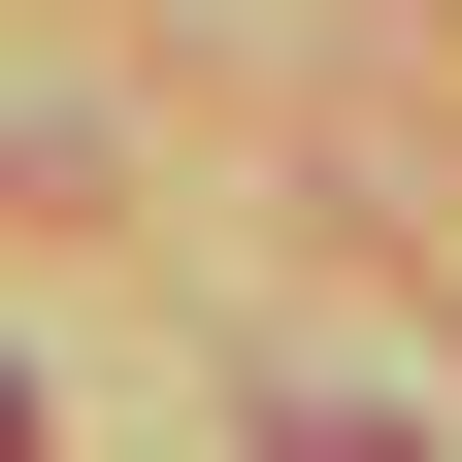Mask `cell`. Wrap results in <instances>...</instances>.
I'll return each instance as SVG.
<instances>
[{"label": "cell", "instance_id": "cell-1", "mask_svg": "<svg viewBox=\"0 0 462 462\" xmlns=\"http://www.w3.org/2000/svg\"><path fill=\"white\" fill-rule=\"evenodd\" d=\"M264 462H430V430H396V396H298V430H264Z\"/></svg>", "mask_w": 462, "mask_h": 462}]
</instances>
